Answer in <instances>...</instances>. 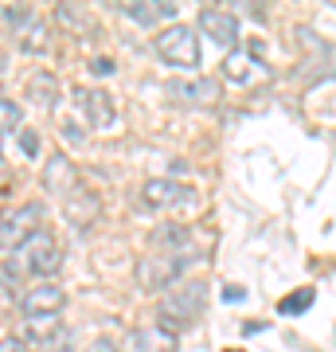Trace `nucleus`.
Wrapping results in <instances>:
<instances>
[{
  "label": "nucleus",
  "mask_w": 336,
  "mask_h": 352,
  "mask_svg": "<svg viewBox=\"0 0 336 352\" xmlns=\"http://www.w3.org/2000/svg\"><path fill=\"white\" fill-rule=\"evenodd\" d=\"M59 266H63V251L59 243L51 239V231H43V227L4 254V274L8 278H43V274H55Z\"/></svg>",
  "instance_id": "nucleus-1"
},
{
  "label": "nucleus",
  "mask_w": 336,
  "mask_h": 352,
  "mask_svg": "<svg viewBox=\"0 0 336 352\" xmlns=\"http://www.w3.org/2000/svg\"><path fill=\"white\" fill-rule=\"evenodd\" d=\"M196 263V247L184 251H149L137 263V282L145 289H172L176 282H184L188 266Z\"/></svg>",
  "instance_id": "nucleus-2"
},
{
  "label": "nucleus",
  "mask_w": 336,
  "mask_h": 352,
  "mask_svg": "<svg viewBox=\"0 0 336 352\" xmlns=\"http://www.w3.org/2000/svg\"><path fill=\"white\" fill-rule=\"evenodd\" d=\"M153 47L168 67H180V71H196L203 63L199 55V39H196V28L188 24H164L157 36H153Z\"/></svg>",
  "instance_id": "nucleus-3"
},
{
  "label": "nucleus",
  "mask_w": 336,
  "mask_h": 352,
  "mask_svg": "<svg viewBox=\"0 0 336 352\" xmlns=\"http://www.w3.org/2000/svg\"><path fill=\"white\" fill-rule=\"evenodd\" d=\"M141 204L149 208V212H196L199 208V192L184 180H168V176H153L145 180V188H141Z\"/></svg>",
  "instance_id": "nucleus-4"
},
{
  "label": "nucleus",
  "mask_w": 336,
  "mask_h": 352,
  "mask_svg": "<svg viewBox=\"0 0 336 352\" xmlns=\"http://www.w3.org/2000/svg\"><path fill=\"white\" fill-rule=\"evenodd\" d=\"M199 309H203V282H196V278H184V282H176V286L164 294V305H161L164 329H168V321H176V325H188V321H196Z\"/></svg>",
  "instance_id": "nucleus-5"
},
{
  "label": "nucleus",
  "mask_w": 336,
  "mask_h": 352,
  "mask_svg": "<svg viewBox=\"0 0 336 352\" xmlns=\"http://www.w3.org/2000/svg\"><path fill=\"white\" fill-rule=\"evenodd\" d=\"M39 227H43V204H24L12 215H0V247L12 251L27 235H36Z\"/></svg>",
  "instance_id": "nucleus-6"
},
{
  "label": "nucleus",
  "mask_w": 336,
  "mask_h": 352,
  "mask_svg": "<svg viewBox=\"0 0 336 352\" xmlns=\"http://www.w3.org/2000/svg\"><path fill=\"white\" fill-rule=\"evenodd\" d=\"M63 305H67V289H63L59 282H51V278H43L39 286H32L24 298H20L24 321H32V317H59Z\"/></svg>",
  "instance_id": "nucleus-7"
},
{
  "label": "nucleus",
  "mask_w": 336,
  "mask_h": 352,
  "mask_svg": "<svg viewBox=\"0 0 336 352\" xmlns=\"http://www.w3.org/2000/svg\"><path fill=\"white\" fill-rule=\"evenodd\" d=\"M75 102H78V110L87 113V122H90L94 129L113 126V118H117V106H113V94H110V90L78 87V90H75Z\"/></svg>",
  "instance_id": "nucleus-8"
},
{
  "label": "nucleus",
  "mask_w": 336,
  "mask_h": 352,
  "mask_svg": "<svg viewBox=\"0 0 336 352\" xmlns=\"http://www.w3.org/2000/svg\"><path fill=\"white\" fill-rule=\"evenodd\" d=\"M196 28L208 39L223 43V47H235V43H238V20L227 12V8H203L199 20H196Z\"/></svg>",
  "instance_id": "nucleus-9"
},
{
  "label": "nucleus",
  "mask_w": 336,
  "mask_h": 352,
  "mask_svg": "<svg viewBox=\"0 0 336 352\" xmlns=\"http://www.w3.org/2000/svg\"><path fill=\"white\" fill-rule=\"evenodd\" d=\"M75 164L67 161V157H63V153H55V157H51L47 164H43V192H51V196H63V200H67V196H75Z\"/></svg>",
  "instance_id": "nucleus-10"
},
{
  "label": "nucleus",
  "mask_w": 336,
  "mask_h": 352,
  "mask_svg": "<svg viewBox=\"0 0 336 352\" xmlns=\"http://www.w3.org/2000/svg\"><path fill=\"white\" fill-rule=\"evenodd\" d=\"M168 94H172L176 102H188V106H208V102L219 98V82H215V78H192V82L172 78V82H168Z\"/></svg>",
  "instance_id": "nucleus-11"
},
{
  "label": "nucleus",
  "mask_w": 336,
  "mask_h": 352,
  "mask_svg": "<svg viewBox=\"0 0 336 352\" xmlns=\"http://www.w3.org/2000/svg\"><path fill=\"white\" fill-rule=\"evenodd\" d=\"M24 98L32 102V106H39L43 113H51L55 106H59V78L51 75V71H36V75L27 78Z\"/></svg>",
  "instance_id": "nucleus-12"
},
{
  "label": "nucleus",
  "mask_w": 336,
  "mask_h": 352,
  "mask_svg": "<svg viewBox=\"0 0 336 352\" xmlns=\"http://www.w3.org/2000/svg\"><path fill=\"white\" fill-rule=\"evenodd\" d=\"M176 333L164 325H145L133 333V352H176Z\"/></svg>",
  "instance_id": "nucleus-13"
},
{
  "label": "nucleus",
  "mask_w": 336,
  "mask_h": 352,
  "mask_svg": "<svg viewBox=\"0 0 336 352\" xmlns=\"http://www.w3.org/2000/svg\"><path fill=\"white\" fill-rule=\"evenodd\" d=\"M122 16L133 20L141 28H153L161 20H172L176 16V4H164V0H149V4H122Z\"/></svg>",
  "instance_id": "nucleus-14"
},
{
  "label": "nucleus",
  "mask_w": 336,
  "mask_h": 352,
  "mask_svg": "<svg viewBox=\"0 0 336 352\" xmlns=\"http://www.w3.org/2000/svg\"><path fill=\"white\" fill-rule=\"evenodd\" d=\"M63 329L59 317H32V321H24V333H20V340H24L27 349H36V344H43L47 337H55Z\"/></svg>",
  "instance_id": "nucleus-15"
},
{
  "label": "nucleus",
  "mask_w": 336,
  "mask_h": 352,
  "mask_svg": "<svg viewBox=\"0 0 336 352\" xmlns=\"http://www.w3.org/2000/svg\"><path fill=\"white\" fill-rule=\"evenodd\" d=\"M223 75L231 78V82H250V78L258 75V63L250 59L247 51H231L227 63H223Z\"/></svg>",
  "instance_id": "nucleus-16"
},
{
  "label": "nucleus",
  "mask_w": 336,
  "mask_h": 352,
  "mask_svg": "<svg viewBox=\"0 0 336 352\" xmlns=\"http://www.w3.org/2000/svg\"><path fill=\"white\" fill-rule=\"evenodd\" d=\"M24 129V110L20 102H12L8 94H0V138L4 133H20Z\"/></svg>",
  "instance_id": "nucleus-17"
},
{
  "label": "nucleus",
  "mask_w": 336,
  "mask_h": 352,
  "mask_svg": "<svg viewBox=\"0 0 336 352\" xmlns=\"http://www.w3.org/2000/svg\"><path fill=\"white\" fill-rule=\"evenodd\" d=\"M313 298H317L313 286H301L298 294H286V298L278 302V314H282V317H298V314H305V309L313 305Z\"/></svg>",
  "instance_id": "nucleus-18"
},
{
  "label": "nucleus",
  "mask_w": 336,
  "mask_h": 352,
  "mask_svg": "<svg viewBox=\"0 0 336 352\" xmlns=\"http://www.w3.org/2000/svg\"><path fill=\"white\" fill-rule=\"evenodd\" d=\"M20 47L32 51V55L47 47V24H43V20H32V24H27L24 32H20Z\"/></svg>",
  "instance_id": "nucleus-19"
},
{
  "label": "nucleus",
  "mask_w": 336,
  "mask_h": 352,
  "mask_svg": "<svg viewBox=\"0 0 336 352\" xmlns=\"http://www.w3.org/2000/svg\"><path fill=\"white\" fill-rule=\"evenodd\" d=\"M71 344H75V337H71V329L63 325L59 333H55V337H47L43 344H36L32 352H71Z\"/></svg>",
  "instance_id": "nucleus-20"
},
{
  "label": "nucleus",
  "mask_w": 336,
  "mask_h": 352,
  "mask_svg": "<svg viewBox=\"0 0 336 352\" xmlns=\"http://www.w3.org/2000/svg\"><path fill=\"white\" fill-rule=\"evenodd\" d=\"M16 141H20V149H24L27 157H39V133H36V129H20Z\"/></svg>",
  "instance_id": "nucleus-21"
},
{
  "label": "nucleus",
  "mask_w": 336,
  "mask_h": 352,
  "mask_svg": "<svg viewBox=\"0 0 336 352\" xmlns=\"http://www.w3.org/2000/svg\"><path fill=\"white\" fill-rule=\"evenodd\" d=\"M59 129H63V141H75V145H82V141H87V133H82V126H78L75 118H67Z\"/></svg>",
  "instance_id": "nucleus-22"
},
{
  "label": "nucleus",
  "mask_w": 336,
  "mask_h": 352,
  "mask_svg": "<svg viewBox=\"0 0 336 352\" xmlns=\"http://www.w3.org/2000/svg\"><path fill=\"white\" fill-rule=\"evenodd\" d=\"M0 352H32V349H27L20 337H4V340H0Z\"/></svg>",
  "instance_id": "nucleus-23"
},
{
  "label": "nucleus",
  "mask_w": 336,
  "mask_h": 352,
  "mask_svg": "<svg viewBox=\"0 0 336 352\" xmlns=\"http://www.w3.org/2000/svg\"><path fill=\"white\" fill-rule=\"evenodd\" d=\"M59 20H63V24H71V28H75V24H87V16H82V12H71L67 4L59 8Z\"/></svg>",
  "instance_id": "nucleus-24"
},
{
  "label": "nucleus",
  "mask_w": 336,
  "mask_h": 352,
  "mask_svg": "<svg viewBox=\"0 0 336 352\" xmlns=\"http://www.w3.org/2000/svg\"><path fill=\"white\" fill-rule=\"evenodd\" d=\"M90 71H94V75H113V59H94Z\"/></svg>",
  "instance_id": "nucleus-25"
},
{
  "label": "nucleus",
  "mask_w": 336,
  "mask_h": 352,
  "mask_svg": "<svg viewBox=\"0 0 336 352\" xmlns=\"http://www.w3.org/2000/svg\"><path fill=\"white\" fill-rule=\"evenodd\" d=\"M223 298H227V302H243V298H247V289H238V286H227V289H223Z\"/></svg>",
  "instance_id": "nucleus-26"
},
{
  "label": "nucleus",
  "mask_w": 336,
  "mask_h": 352,
  "mask_svg": "<svg viewBox=\"0 0 336 352\" xmlns=\"http://www.w3.org/2000/svg\"><path fill=\"white\" fill-rule=\"evenodd\" d=\"M0 71H4V51H0Z\"/></svg>",
  "instance_id": "nucleus-27"
},
{
  "label": "nucleus",
  "mask_w": 336,
  "mask_h": 352,
  "mask_svg": "<svg viewBox=\"0 0 336 352\" xmlns=\"http://www.w3.org/2000/svg\"><path fill=\"white\" fill-rule=\"evenodd\" d=\"M0 161H4V145H0Z\"/></svg>",
  "instance_id": "nucleus-28"
}]
</instances>
